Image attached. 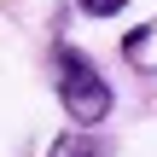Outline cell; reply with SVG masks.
Here are the masks:
<instances>
[{"label":"cell","mask_w":157,"mask_h":157,"mask_svg":"<svg viewBox=\"0 0 157 157\" xmlns=\"http://www.w3.org/2000/svg\"><path fill=\"white\" fill-rule=\"evenodd\" d=\"M47 157H105V146L93 140V128H76V134H58L47 146Z\"/></svg>","instance_id":"7a4b0ae2"},{"label":"cell","mask_w":157,"mask_h":157,"mask_svg":"<svg viewBox=\"0 0 157 157\" xmlns=\"http://www.w3.org/2000/svg\"><path fill=\"white\" fill-rule=\"evenodd\" d=\"M76 6H82L87 17H117V12H122L128 0H76Z\"/></svg>","instance_id":"3957f363"},{"label":"cell","mask_w":157,"mask_h":157,"mask_svg":"<svg viewBox=\"0 0 157 157\" xmlns=\"http://www.w3.org/2000/svg\"><path fill=\"white\" fill-rule=\"evenodd\" d=\"M52 87H58V105L76 128H99L111 117V82L99 76V64L82 52V47H58L52 52Z\"/></svg>","instance_id":"6da1fadb"},{"label":"cell","mask_w":157,"mask_h":157,"mask_svg":"<svg viewBox=\"0 0 157 157\" xmlns=\"http://www.w3.org/2000/svg\"><path fill=\"white\" fill-rule=\"evenodd\" d=\"M146 47H151V29H134V35H128V47H122V52H128V58H140V52H146Z\"/></svg>","instance_id":"277c9868"}]
</instances>
